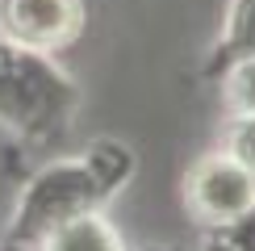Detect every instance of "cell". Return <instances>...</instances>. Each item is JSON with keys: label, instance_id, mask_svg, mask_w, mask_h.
<instances>
[{"label": "cell", "instance_id": "obj_1", "mask_svg": "<svg viewBox=\"0 0 255 251\" xmlns=\"http://www.w3.org/2000/svg\"><path fill=\"white\" fill-rule=\"evenodd\" d=\"M193 205L209 222H239L255 209V172L230 155H214L193 172Z\"/></svg>", "mask_w": 255, "mask_h": 251}, {"label": "cell", "instance_id": "obj_2", "mask_svg": "<svg viewBox=\"0 0 255 251\" xmlns=\"http://www.w3.org/2000/svg\"><path fill=\"white\" fill-rule=\"evenodd\" d=\"M4 25L25 46H55L76 29V0H4Z\"/></svg>", "mask_w": 255, "mask_h": 251}, {"label": "cell", "instance_id": "obj_3", "mask_svg": "<svg viewBox=\"0 0 255 251\" xmlns=\"http://www.w3.org/2000/svg\"><path fill=\"white\" fill-rule=\"evenodd\" d=\"M46 251H122V239L113 235V226L105 218H67L55 235H50Z\"/></svg>", "mask_w": 255, "mask_h": 251}, {"label": "cell", "instance_id": "obj_4", "mask_svg": "<svg viewBox=\"0 0 255 251\" xmlns=\"http://www.w3.org/2000/svg\"><path fill=\"white\" fill-rule=\"evenodd\" d=\"M226 101L235 113H255V55L235 59L226 76Z\"/></svg>", "mask_w": 255, "mask_h": 251}, {"label": "cell", "instance_id": "obj_5", "mask_svg": "<svg viewBox=\"0 0 255 251\" xmlns=\"http://www.w3.org/2000/svg\"><path fill=\"white\" fill-rule=\"evenodd\" d=\"M226 50L235 59L255 55V0H235V17L226 29Z\"/></svg>", "mask_w": 255, "mask_h": 251}, {"label": "cell", "instance_id": "obj_6", "mask_svg": "<svg viewBox=\"0 0 255 251\" xmlns=\"http://www.w3.org/2000/svg\"><path fill=\"white\" fill-rule=\"evenodd\" d=\"M226 155L239 159L247 172H255V113H239V122L230 126V138H226Z\"/></svg>", "mask_w": 255, "mask_h": 251}]
</instances>
